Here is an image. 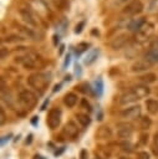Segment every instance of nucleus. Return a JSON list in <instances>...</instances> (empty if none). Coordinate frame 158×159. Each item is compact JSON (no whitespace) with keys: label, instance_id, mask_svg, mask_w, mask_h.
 <instances>
[{"label":"nucleus","instance_id":"1","mask_svg":"<svg viewBox=\"0 0 158 159\" xmlns=\"http://www.w3.org/2000/svg\"><path fill=\"white\" fill-rule=\"evenodd\" d=\"M50 81H51V75L46 72H35L27 77L29 86L35 88L40 93L45 92V89L50 84Z\"/></svg>","mask_w":158,"mask_h":159},{"label":"nucleus","instance_id":"2","mask_svg":"<svg viewBox=\"0 0 158 159\" xmlns=\"http://www.w3.org/2000/svg\"><path fill=\"white\" fill-rule=\"evenodd\" d=\"M17 101L20 103V106L22 108H25L26 111H30L32 109L36 103H37V96L32 92V91H29V89H22L19 96H17Z\"/></svg>","mask_w":158,"mask_h":159},{"label":"nucleus","instance_id":"3","mask_svg":"<svg viewBox=\"0 0 158 159\" xmlns=\"http://www.w3.org/2000/svg\"><path fill=\"white\" fill-rule=\"evenodd\" d=\"M154 34V24L149 22V21H144L141 27L136 31L134 34V40L138 42V43H142L147 40H149L152 37V35Z\"/></svg>","mask_w":158,"mask_h":159},{"label":"nucleus","instance_id":"4","mask_svg":"<svg viewBox=\"0 0 158 159\" xmlns=\"http://www.w3.org/2000/svg\"><path fill=\"white\" fill-rule=\"evenodd\" d=\"M17 61L20 63H22V66L25 68H27V70H34V68H37V67L42 66L41 57L39 55H36V53H32V52H30V53H27V55H25L22 57H19Z\"/></svg>","mask_w":158,"mask_h":159},{"label":"nucleus","instance_id":"5","mask_svg":"<svg viewBox=\"0 0 158 159\" xmlns=\"http://www.w3.org/2000/svg\"><path fill=\"white\" fill-rule=\"evenodd\" d=\"M61 117H62V112L60 108H52L50 109L47 118H46V124L50 129H56L60 123H61Z\"/></svg>","mask_w":158,"mask_h":159},{"label":"nucleus","instance_id":"6","mask_svg":"<svg viewBox=\"0 0 158 159\" xmlns=\"http://www.w3.org/2000/svg\"><path fill=\"white\" fill-rule=\"evenodd\" d=\"M143 58H144L151 66H153L154 63L158 62V39H156V40H153V41L151 42V45H149L147 52L144 53Z\"/></svg>","mask_w":158,"mask_h":159},{"label":"nucleus","instance_id":"7","mask_svg":"<svg viewBox=\"0 0 158 159\" xmlns=\"http://www.w3.org/2000/svg\"><path fill=\"white\" fill-rule=\"evenodd\" d=\"M20 16L22 19V21L29 26V27H32V29H39L40 26V22H39V19H36L35 14L29 10V9H20Z\"/></svg>","mask_w":158,"mask_h":159},{"label":"nucleus","instance_id":"8","mask_svg":"<svg viewBox=\"0 0 158 159\" xmlns=\"http://www.w3.org/2000/svg\"><path fill=\"white\" fill-rule=\"evenodd\" d=\"M129 41H131V36L128 34H121L111 41V47L113 50H121V48L126 47L129 43Z\"/></svg>","mask_w":158,"mask_h":159},{"label":"nucleus","instance_id":"9","mask_svg":"<svg viewBox=\"0 0 158 159\" xmlns=\"http://www.w3.org/2000/svg\"><path fill=\"white\" fill-rule=\"evenodd\" d=\"M142 10H143V4L139 0H133V1H131L129 4H127L124 6L123 14L129 15V16H134V15L142 12Z\"/></svg>","mask_w":158,"mask_h":159},{"label":"nucleus","instance_id":"10","mask_svg":"<svg viewBox=\"0 0 158 159\" xmlns=\"http://www.w3.org/2000/svg\"><path fill=\"white\" fill-rule=\"evenodd\" d=\"M138 99H141V98L137 96V93L134 92V89L131 88V89H128V91H126L124 93L121 94V97H119V104L121 106H127V104H131V103L137 102Z\"/></svg>","mask_w":158,"mask_h":159},{"label":"nucleus","instance_id":"11","mask_svg":"<svg viewBox=\"0 0 158 159\" xmlns=\"http://www.w3.org/2000/svg\"><path fill=\"white\" fill-rule=\"evenodd\" d=\"M121 117L126 118V119H137L141 117V107L138 104L127 107L126 109H123L121 112Z\"/></svg>","mask_w":158,"mask_h":159},{"label":"nucleus","instance_id":"12","mask_svg":"<svg viewBox=\"0 0 158 159\" xmlns=\"http://www.w3.org/2000/svg\"><path fill=\"white\" fill-rule=\"evenodd\" d=\"M133 134V127L129 123H118L117 124V135L122 139H127Z\"/></svg>","mask_w":158,"mask_h":159},{"label":"nucleus","instance_id":"13","mask_svg":"<svg viewBox=\"0 0 158 159\" xmlns=\"http://www.w3.org/2000/svg\"><path fill=\"white\" fill-rule=\"evenodd\" d=\"M62 134H63L66 138H70V139L76 138V137L78 135V128H77L76 123L72 122V120L67 122V123L65 124L63 129H62Z\"/></svg>","mask_w":158,"mask_h":159},{"label":"nucleus","instance_id":"14","mask_svg":"<svg viewBox=\"0 0 158 159\" xmlns=\"http://www.w3.org/2000/svg\"><path fill=\"white\" fill-rule=\"evenodd\" d=\"M149 67H151V65L142 57V58H139V60L133 62V65L131 66V71L132 72H142V71H146Z\"/></svg>","mask_w":158,"mask_h":159},{"label":"nucleus","instance_id":"15","mask_svg":"<svg viewBox=\"0 0 158 159\" xmlns=\"http://www.w3.org/2000/svg\"><path fill=\"white\" fill-rule=\"evenodd\" d=\"M17 29H19V31H20V32H21V34H22L25 37H27V39H31V40H37V37H39V35L36 34L35 29H32V27L17 25Z\"/></svg>","mask_w":158,"mask_h":159},{"label":"nucleus","instance_id":"16","mask_svg":"<svg viewBox=\"0 0 158 159\" xmlns=\"http://www.w3.org/2000/svg\"><path fill=\"white\" fill-rule=\"evenodd\" d=\"M98 53H100V50L98 48H93V50H91L87 55H86V57L83 58V63L85 65H92L96 60H97V57H98Z\"/></svg>","mask_w":158,"mask_h":159},{"label":"nucleus","instance_id":"17","mask_svg":"<svg viewBox=\"0 0 158 159\" xmlns=\"http://www.w3.org/2000/svg\"><path fill=\"white\" fill-rule=\"evenodd\" d=\"M146 108L148 111V113L151 114H158V101L157 99H147L146 101Z\"/></svg>","mask_w":158,"mask_h":159},{"label":"nucleus","instance_id":"18","mask_svg":"<svg viewBox=\"0 0 158 159\" xmlns=\"http://www.w3.org/2000/svg\"><path fill=\"white\" fill-rule=\"evenodd\" d=\"M63 103H65L68 108L75 107V104L77 103V94H75V93H72V92L67 93V94L63 97Z\"/></svg>","mask_w":158,"mask_h":159},{"label":"nucleus","instance_id":"19","mask_svg":"<svg viewBox=\"0 0 158 159\" xmlns=\"http://www.w3.org/2000/svg\"><path fill=\"white\" fill-rule=\"evenodd\" d=\"M132 88L134 89V92L137 93V96H138L139 98H143V97H146V96L149 94V88H148V86H146V84L134 86V87H132Z\"/></svg>","mask_w":158,"mask_h":159},{"label":"nucleus","instance_id":"20","mask_svg":"<svg viewBox=\"0 0 158 159\" xmlns=\"http://www.w3.org/2000/svg\"><path fill=\"white\" fill-rule=\"evenodd\" d=\"M76 118H77V122L82 125V127H87L91 124V118L88 114H85V113H78L76 114Z\"/></svg>","mask_w":158,"mask_h":159},{"label":"nucleus","instance_id":"21","mask_svg":"<svg viewBox=\"0 0 158 159\" xmlns=\"http://www.w3.org/2000/svg\"><path fill=\"white\" fill-rule=\"evenodd\" d=\"M156 80H157V76L154 75V73H147V75H143V76H141L139 77V81L143 83V84H148V83H153V82H156Z\"/></svg>","mask_w":158,"mask_h":159},{"label":"nucleus","instance_id":"22","mask_svg":"<svg viewBox=\"0 0 158 159\" xmlns=\"http://www.w3.org/2000/svg\"><path fill=\"white\" fill-rule=\"evenodd\" d=\"M96 135L100 137L101 139H105V138H109L111 137V130L108 127H100L98 130L96 132Z\"/></svg>","mask_w":158,"mask_h":159},{"label":"nucleus","instance_id":"23","mask_svg":"<svg viewBox=\"0 0 158 159\" xmlns=\"http://www.w3.org/2000/svg\"><path fill=\"white\" fill-rule=\"evenodd\" d=\"M95 91H96L97 96H102V93H103V81H102V78H97L95 81Z\"/></svg>","mask_w":158,"mask_h":159},{"label":"nucleus","instance_id":"24","mask_svg":"<svg viewBox=\"0 0 158 159\" xmlns=\"http://www.w3.org/2000/svg\"><path fill=\"white\" fill-rule=\"evenodd\" d=\"M78 88H80V91H81L82 93H85V94H90V96L93 94L91 86H90L88 83H86V82H85V83H81V84L78 86Z\"/></svg>","mask_w":158,"mask_h":159},{"label":"nucleus","instance_id":"25","mask_svg":"<svg viewBox=\"0 0 158 159\" xmlns=\"http://www.w3.org/2000/svg\"><path fill=\"white\" fill-rule=\"evenodd\" d=\"M88 46H90V45H88L87 42H80V43H77V46H76V48H75V52H76L77 55H81L82 52L87 51Z\"/></svg>","mask_w":158,"mask_h":159},{"label":"nucleus","instance_id":"26","mask_svg":"<svg viewBox=\"0 0 158 159\" xmlns=\"http://www.w3.org/2000/svg\"><path fill=\"white\" fill-rule=\"evenodd\" d=\"M144 22V19H138V20H133L132 22H131V25H129V29L132 30V31H137L139 27H141V25Z\"/></svg>","mask_w":158,"mask_h":159},{"label":"nucleus","instance_id":"27","mask_svg":"<svg viewBox=\"0 0 158 159\" xmlns=\"http://www.w3.org/2000/svg\"><path fill=\"white\" fill-rule=\"evenodd\" d=\"M121 148H122L123 152H127V153H132L133 152V145L129 142H122L121 143Z\"/></svg>","mask_w":158,"mask_h":159},{"label":"nucleus","instance_id":"28","mask_svg":"<svg viewBox=\"0 0 158 159\" xmlns=\"http://www.w3.org/2000/svg\"><path fill=\"white\" fill-rule=\"evenodd\" d=\"M151 124H152V122H151L149 118H147V117L141 118V127H142V129H148L151 127Z\"/></svg>","mask_w":158,"mask_h":159},{"label":"nucleus","instance_id":"29","mask_svg":"<svg viewBox=\"0 0 158 159\" xmlns=\"http://www.w3.org/2000/svg\"><path fill=\"white\" fill-rule=\"evenodd\" d=\"M153 153L156 155H158V133L154 134V138H153V148H152Z\"/></svg>","mask_w":158,"mask_h":159},{"label":"nucleus","instance_id":"30","mask_svg":"<svg viewBox=\"0 0 158 159\" xmlns=\"http://www.w3.org/2000/svg\"><path fill=\"white\" fill-rule=\"evenodd\" d=\"M24 39L21 37V36H17V35H11V36H9V37H6L5 39V41H7V42H19V41H22Z\"/></svg>","mask_w":158,"mask_h":159},{"label":"nucleus","instance_id":"31","mask_svg":"<svg viewBox=\"0 0 158 159\" xmlns=\"http://www.w3.org/2000/svg\"><path fill=\"white\" fill-rule=\"evenodd\" d=\"M81 106H82L85 109H87L88 112H91V111H92V108H91V104H90V102H88L86 98L81 99Z\"/></svg>","mask_w":158,"mask_h":159},{"label":"nucleus","instance_id":"32","mask_svg":"<svg viewBox=\"0 0 158 159\" xmlns=\"http://www.w3.org/2000/svg\"><path fill=\"white\" fill-rule=\"evenodd\" d=\"M53 4L58 7V9H63V6L66 5V0H52Z\"/></svg>","mask_w":158,"mask_h":159},{"label":"nucleus","instance_id":"33","mask_svg":"<svg viewBox=\"0 0 158 159\" xmlns=\"http://www.w3.org/2000/svg\"><path fill=\"white\" fill-rule=\"evenodd\" d=\"M137 159H151V158H149V154L147 152H139L137 154Z\"/></svg>","mask_w":158,"mask_h":159},{"label":"nucleus","instance_id":"34","mask_svg":"<svg viewBox=\"0 0 158 159\" xmlns=\"http://www.w3.org/2000/svg\"><path fill=\"white\" fill-rule=\"evenodd\" d=\"M83 26H85V21L78 22V25H76V27H75V34H80V32L82 31Z\"/></svg>","mask_w":158,"mask_h":159},{"label":"nucleus","instance_id":"35","mask_svg":"<svg viewBox=\"0 0 158 159\" xmlns=\"http://www.w3.org/2000/svg\"><path fill=\"white\" fill-rule=\"evenodd\" d=\"M5 119H6V116H5V112L2 108H0V124L2 125L5 123Z\"/></svg>","mask_w":158,"mask_h":159},{"label":"nucleus","instance_id":"36","mask_svg":"<svg viewBox=\"0 0 158 159\" xmlns=\"http://www.w3.org/2000/svg\"><path fill=\"white\" fill-rule=\"evenodd\" d=\"M7 55H9V51H7V48L2 46V47H1V60H5Z\"/></svg>","mask_w":158,"mask_h":159},{"label":"nucleus","instance_id":"37","mask_svg":"<svg viewBox=\"0 0 158 159\" xmlns=\"http://www.w3.org/2000/svg\"><path fill=\"white\" fill-rule=\"evenodd\" d=\"M87 157H88L87 150L82 149V150H81V153H80V159H87Z\"/></svg>","mask_w":158,"mask_h":159},{"label":"nucleus","instance_id":"38","mask_svg":"<svg viewBox=\"0 0 158 159\" xmlns=\"http://www.w3.org/2000/svg\"><path fill=\"white\" fill-rule=\"evenodd\" d=\"M70 61H71V55L68 53V55L66 56V60H65V62H63V68H66V67L68 66V63H70Z\"/></svg>","mask_w":158,"mask_h":159},{"label":"nucleus","instance_id":"39","mask_svg":"<svg viewBox=\"0 0 158 159\" xmlns=\"http://www.w3.org/2000/svg\"><path fill=\"white\" fill-rule=\"evenodd\" d=\"M10 137H11V134H9V135H4V137L1 138V145H4L6 140L9 142V139H10Z\"/></svg>","mask_w":158,"mask_h":159},{"label":"nucleus","instance_id":"40","mask_svg":"<svg viewBox=\"0 0 158 159\" xmlns=\"http://www.w3.org/2000/svg\"><path fill=\"white\" fill-rule=\"evenodd\" d=\"M53 39H55V40H53V45L56 46V45H57V42H58V36H57V35H55V36H53Z\"/></svg>","mask_w":158,"mask_h":159},{"label":"nucleus","instance_id":"41","mask_svg":"<svg viewBox=\"0 0 158 159\" xmlns=\"http://www.w3.org/2000/svg\"><path fill=\"white\" fill-rule=\"evenodd\" d=\"M47 103H49V99H46V101H45V102H44V104H42V106H41V111H44V109H45V107H46V106H47Z\"/></svg>","mask_w":158,"mask_h":159},{"label":"nucleus","instance_id":"42","mask_svg":"<svg viewBox=\"0 0 158 159\" xmlns=\"http://www.w3.org/2000/svg\"><path fill=\"white\" fill-rule=\"evenodd\" d=\"M147 140H148V137H147V135H142V143L144 144Z\"/></svg>","mask_w":158,"mask_h":159},{"label":"nucleus","instance_id":"43","mask_svg":"<svg viewBox=\"0 0 158 159\" xmlns=\"http://www.w3.org/2000/svg\"><path fill=\"white\" fill-rule=\"evenodd\" d=\"M32 159H45V158H44L42 155H37V154H36V155H34V158H32Z\"/></svg>","mask_w":158,"mask_h":159},{"label":"nucleus","instance_id":"44","mask_svg":"<svg viewBox=\"0 0 158 159\" xmlns=\"http://www.w3.org/2000/svg\"><path fill=\"white\" fill-rule=\"evenodd\" d=\"M60 87H61V84H56V86H55V88H53V92L58 91V89H60Z\"/></svg>","mask_w":158,"mask_h":159},{"label":"nucleus","instance_id":"45","mask_svg":"<svg viewBox=\"0 0 158 159\" xmlns=\"http://www.w3.org/2000/svg\"><path fill=\"white\" fill-rule=\"evenodd\" d=\"M36 120H37V117H34V119H32V124H36Z\"/></svg>","mask_w":158,"mask_h":159},{"label":"nucleus","instance_id":"46","mask_svg":"<svg viewBox=\"0 0 158 159\" xmlns=\"http://www.w3.org/2000/svg\"><path fill=\"white\" fill-rule=\"evenodd\" d=\"M119 159H129V158H127V157H121Z\"/></svg>","mask_w":158,"mask_h":159},{"label":"nucleus","instance_id":"47","mask_svg":"<svg viewBox=\"0 0 158 159\" xmlns=\"http://www.w3.org/2000/svg\"><path fill=\"white\" fill-rule=\"evenodd\" d=\"M95 159H101V158H98V157H96V158H95Z\"/></svg>","mask_w":158,"mask_h":159}]
</instances>
